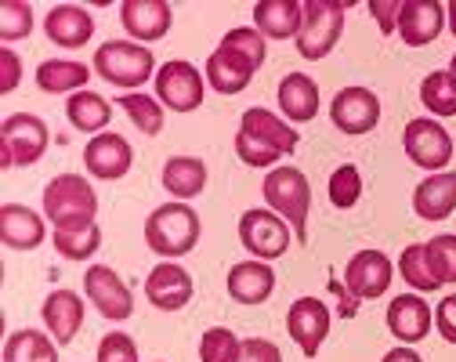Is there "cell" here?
<instances>
[{"instance_id": "14", "label": "cell", "mask_w": 456, "mask_h": 362, "mask_svg": "<svg viewBox=\"0 0 456 362\" xmlns=\"http://www.w3.org/2000/svg\"><path fill=\"white\" fill-rule=\"evenodd\" d=\"M391 279H395V268H391V258L384 251H359V254H352V261L345 268V286L355 300L384 297Z\"/></svg>"}, {"instance_id": "21", "label": "cell", "mask_w": 456, "mask_h": 362, "mask_svg": "<svg viewBox=\"0 0 456 362\" xmlns=\"http://www.w3.org/2000/svg\"><path fill=\"white\" fill-rule=\"evenodd\" d=\"M228 297L236 300V305H265V300L275 293V272L268 261H240L228 268Z\"/></svg>"}, {"instance_id": "9", "label": "cell", "mask_w": 456, "mask_h": 362, "mask_svg": "<svg viewBox=\"0 0 456 362\" xmlns=\"http://www.w3.org/2000/svg\"><path fill=\"white\" fill-rule=\"evenodd\" d=\"M203 91H207V77L185 58H170V62L156 70V98L163 109L196 112L203 105Z\"/></svg>"}, {"instance_id": "15", "label": "cell", "mask_w": 456, "mask_h": 362, "mask_svg": "<svg viewBox=\"0 0 456 362\" xmlns=\"http://www.w3.org/2000/svg\"><path fill=\"white\" fill-rule=\"evenodd\" d=\"M192 293H196L192 276L178 261H159L145 276V297H149V305L159 309V312H182L192 300Z\"/></svg>"}, {"instance_id": "38", "label": "cell", "mask_w": 456, "mask_h": 362, "mask_svg": "<svg viewBox=\"0 0 456 362\" xmlns=\"http://www.w3.org/2000/svg\"><path fill=\"white\" fill-rule=\"evenodd\" d=\"M29 33H33V8L26 0H4V4H0V40L15 44Z\"/></svg>"}, {"instance_id": "5", "label": "cell", "mask_w": 456, "mask_h": 362, "mask_svg": "<svg viewBox=\"0 0 456 362\" xmlns=\"http://www.w3.org/2000/svg\"><path fill=\"white\" fill-rule=\"evenodd\" d=\"M98 214V193L84 174H59L44 185V218L54 228L87 225Z\"/></svg>"}, {"instance_id": "36", "label": "cell", "mask_w": 456, "mask_h": 362, "mask_svg": "<svg viewBox=\"0 0 456 362\" xmlns=\"http://www.w3.org/2000/svg\"><path fill=\"white\" fill-rule=\"evenodd\" d=\"M330 203L337 210H352L359 200H362V174L355 163H340L333 174H330Z\"/></svg>"}, {"instance_id": "26", "label": "cell", "mask_w": 456, "mask_h": 362, "mask_svg": "<svg viewBox=\"0 0 456 362\" xmlns=\"http://www.w3.org/2000/svg\"><path fill=\"white\" fill-rule=\"evenodd\" d=\"M413 210L424 221H445L456 210V170L428 174L413 189Z\"/></svg>"}, {"instance_id": "34", "label": "cell", "mask_w": 456, "mask_h": 362, "mask_svg": "<svg viewBox=\"0 0 456 362\" xmlns=\"http://www.w3.org/2000/svg\"><path fill=\"white\" fill-rule=\"evenodd\" d=\"M120 102V109L131 116V124L142 131V135H159L163 131V105H159V98H149V95H142V91H127V95H120L117 98Z\"/></svg>"}, {"instance_id": "31", "label": "cell", "mask_w": 456, "mask_h": 362, "mask_svg": "<svg viewBox=\"0 0 456 362\" xmlns=\"http://www.w3.org/2000/svg\"><path fill=\"white\" fill-rule=\"evenodd\" d=\"M4 362H59V344L40 330H15L4 344Z\"/></svg>"}, {"instance_id": "18", "label": "cell", "mask_w": 456, "mask_h": 362, "mask_svg": "<svg viewBox=\"0 0 456 362\" xmlns=\"http://www.w3.org/2000/svg\"><path fill=\"white\" fill-rule=\"evenodd\" d=\"M120 22H124V29L131 33L134 44H156L170 33L175 8H170L167 0H124Z\"/></svg>"}, {"instance_id": "17", "label": "cell", "mask_w": 456, "mask_h": 362, "mask_svg": "<svg viewBox=\"0 0 456 362\" xmlns=\"http://www.w3.org/2000/svg\"><path fill=\"white\" fill-rule=\"evenodd\" d=\"M431 323H435V312L424 300V293H398L391 297L387 305V330L395 341L403 344H420L428 333H431Z\"/></svg>"}, {"instance_id": "33", "label": "cell", "mask_w": 456, "mask_h": 362, "mask_svg": "<svg viewBox=\"0 0 456 362\" xmlns=\"http://www.w3.org/2000/svg\"><path fill=\"white\" fill-rule=\"evenodd\" d=\"M420 102L431 112V119L438 116H456V77L449 70H435L420 80Z\"/></svg>"}, {"instance_id": "23", "label": "cell", "mask_w": 456, "mask_h": 362, "mask_svg": "<svg viewBox=\"0 0 456 362\" xmlns=\"http://www.w3.org/2000/svg\"><path fill=\"white\" fill-rule=\"evenodd\" d=\"M44 33L59 47H84L94 37V15L80 4H54L44 15Z\"/></svg>"}, {"instance_id": "6", "label": "cell", "mask_w": 456, "mask_h": 362, "mask_svg": "<svg viewBox=\"0 0 456 362\" xmlns=\"http://www.w3.org/2000/svg\"><path fill=\"white\" fill-rule=\"evenodd\" d=\"M345 12L348 4L340 0H305V19H301V33H297V54L305 62H319L326 58L345 33Z\"/></svg>"}, {"instance_id": "10", "label": "cell", "mask_w": 456, "mask_h": 362, "mask_svg": "<svg viewBox=\"0 0 456 362\" xmlns=\"http://www.w3.org/2000/svg\"><path fill=\"white\" fill-rule=\"evenodd\" d=\"M403 149H406V156H410L417 167L438 174V170H445L449 160H452V135L438 124V119L417 116V119H410L406 131H403Z\"/></svg>"}, {"instance_id": "16", "label": "cell", "mask_w": 456, "mask_h": 362, "mask_svg": "<svg viewBox=\"0 0 456 362\" xmlns=\"http://www.w3.org/2000/svg\"><path fill=\"white\" fill-rule=\"evenodd\" d=\"M131 163H134L131 142H127L124 135H112V131L94 135V138L87 142V149H84V167H87V174L98 177V181H120V177L131 170Z\"/></svg>"}, {"instance_id": "47", "label": "cell", "mask_w": 456, "mask_h": 362, "mask_svg": "<svg viewBox=\"0 0 456 362\" xmlns=\"http://www.w3.org/2000/svg\"><path fill=\"white\" fill-rule=\"evenodd\" d=\"M445 22H449V33L456 37V0H449V4H445Z\"/></svg>"}, {"instance_id": "45", "label": "cell", "mask_w": 456, "mask_h": 362, "mask_svg": "<svg viewBox=\"0 0 456 362\" xmlns=\"http://www.w3.org/2000/svg\"><path fill=\"white\" fill-rule=\"evenodd\" d=\"M435 326L442 333L445 344H456V293L442 297L438 300V309H435Z\"/></svg>"}, {"instance_id": "13", "label": "cell", "mask_w": 456, "mask_h": 362, "mask_svg": "<svg viewBox=\"0 0 456 362\" xmlns=\"http://www.w3.org/2000/svg\"><path fill=\"white\" fill-rule=\"evenodd\" d=\"M330 323H333V316H330V309L322 305L319 297H297L290 305V312H287V333L305 351V358L319 355V348H322V341L330 333Z\"/></svg>"}, {"instance_id": "40", "label": "cell", "mask_w": 456, "mask_h": 362, "mask_svg": "<svg viewBox=\"0 0 456 362\" xmlns=\"http://www.w3.org/2000/svg\"><path fill=\"white\" fill-rule=\"evenodd\" d=\"M94 362H138V344L131 333H105L98 341Z\"/></svg>"}, {"instance_id": "24", "label": "cell", "mask_w": 456, "mask_h": 362, "mask_svg": "<svg viewBox=\"0 0 456 362\" xmlns=\"http://www.w3.org/2000/svg\"><path fill=\"white\" fill-rule=\"evenodd\" d=\"M305 19L301 0H257L254 4V29L265 40H297Z\"/></svg>"}, {"instance_id": "42", "label": "cell", "mask_w": 456, "mask_h": 362, "mask_svg": "<svg viewBox=\"0 0 456 362\" xmlns=\"http://www.w3.org/2000/svg\"><path fill=\"white\" fill-rule=\"evenodd\" d=\"M236 362H282V351L265 337H247Z\"/></svg>"}, {"instance_id": "43", "label": "cell", "mask_w": 456, "mask_h": 362, "mask_svg": "<svg viewBox=\"0 0 456 362\" xmlns=\"http://www.w3.org/2000/svg\"><path fill=\"white\" fill-rule=\"evenodd\" d=\"M366 8H370V15L377 19V26H380L384 37L398 33V8H403V0H370Z\"/></svg>"}, {"instance_id": "1", "label": "cell", "mask_w": 456, "mask_h": 362, "mask_svg": "<svg viewBox=\"0 0 456 362\" xmlns=\"http://www.w3.org/2000/svg\"><path fill=\"white\" fill-rule=\"evenodd\" d=\"M265 58H268V40L254 26H236L221 37L217 51H210L203 77L217 95H240L250 87L254 73L265 66Z\"/></svg>"}, {"instance_id": "44", "label": "cell", "mask_w": 456, "mask_h": 362, "mask_svg": "<svg viewBox=\"0 0 456 362\" xmlns=\"http://www.w3.org/2000/svg\"><path fill=\"white\" fill-rule=\"evenodd\" d=\"M0 95H12L22 80V58L12 51V47H0Z\"/></svg>"}, {"instance_id": "7", "label": "cell", "mask_w": 456, "mask_h": 362, "mask_svg": "<svg viewBox=\"0 0 456 362\" xmlns=\"http://www.w3.org/2000/svg\"><path fill=\"white\" fill-rule=\"evenodd\" d=\"M51 131L33 112H12L0 124V167H33L44 160Z\"/></svg>"}, {"instance_id": "27", "label": "cell", "mask_w": 456, "mask_h": 362, "mask_svg": "<svg viewBox=\"0 0 456 362\" xmlns=\"http://www.w3.org/2000/svg\"><path fill=\"white\" fill-rule=\"evenodd\" d=\"M275 102L279 112L287 116V124H308V119L319 116V84L305 73H287L279 80Z\"/></svg>"}, {"instance_id": "49", "label": "cell", "mask_w": 456, "mask_h": 362, "mask_svg": "<svg viewBox=\"0 0 456 362\" xmlns=\"http://www.w3.org/2000/svg\"><path fill=\"white\" fill-rule=\"evenodd\" d=\"M449 73H452V77H456V54H452V62H449Z\"/></svg>"}, {"instance_id": "39", "label": "cell", "mask_w": 456, "mask_h": 362, "mask_svg": "<svg viewBox=\"0 0 456 362\" xmlns=\"http://www.w3.org/2000/svg\"><path fill=\"white\" fill-rule=\"evenodd\" d=\"M428 247V265L435 272V279L445 286V283H456V235L445 232V235H435Z\"/></svg>"}, {"instance_id": "46", "label": "cell", "mask_w": 456, "mask_h": 362, "mask_svg": "<svg viewBox=\"0 0 456 362\" xmlns=\"http://www.w3.org/2000/svg\"><path fill=\"white\" fill-rule=\"evenodd\" d=\"M380 362H424V358H420V355H417L410 344H403V348H391V351H387Z\"/></svg>"}, {"instance_id": "22", "label": "cell", "mask_w": 456, "mask_h": 362, "mask_svg": "<svg viewBox=\"0 0 456 362\" xmlns=\"http://www.w3.org/2000/svg\"><path fill=\"white\" fill-rule=\"evenodd\" d=\"M240 131H247V135L257 138L261 145L275 149L279 156H290V152L301 145V131H294L282 116H275L272 109H261V105H254V109L243 112Z\"/></svg>"}, {"instance_id": "29", "label": "cell", "mask_w": 456, "mask_h": 362, "mask_svg": "<svg viewBox=\"0 0 456 362\" xmlns=\"http://www.w3.org/2000/svg\"><path fill=\"white\" fill-rule=\"evenodd\" d=\"M91 70L84 62H69V58H47L37 66V87L47 95H77L87 91Z\"/></svg>"}, {"instance_id": "41", "label": "cell", "mask_w": 456, "mask_h": 362, "mask_svg": "<svg viewBox=\"0 0 456 362\" xmlns=\"http://www.w3.org/2000/svg\"><path fill=\"white\" fill-rule=\"evenodd\" d=\"M236 156L247 163V167H275V160H282L275 149H268V145H261L257 138H250L247 131H236Z\"/></svg>"}, {"instance_id": "25", "label": "cell", "mask_w": 456, "mask_h": 362, "mask_svg": "<svg viewBox=\"0 0 456 362\" xmlns=\"http://www.w3.org/2000/svg\"><path fill=\"white\" fill-rule=\"evenodd\" d=\"M0 243L12 251H37L44 243V218L26 203L0 207Z\"/></svg>"}, {"instance_id": "28", "label": "cell", "mask_w": 456, "mask_h": 362, "mask_svg": "<svg viewBox=\"0 0 456 362\" xmlns=\"http://www.w3.org/2000/svg\"><path fill=\"white\" fill-rule=\"evenodd\" d=\"M159 181H163V189L175 200L189 203V200H196L207 189V163L200 156H170L163 163Z\"/></svg>"}, {"instance_id": "12", "label": "cell", "mask_w": 456, "mask_h": 362, "mask_svg": "<svg viewBox=\"0 0 456 362\" xmlns=\"http://www.w3.org/2000/svg\"><path fill=\"white\" fill-rule=\"evenodd\" d=\"M330 119H333V128L345 131V135H355V138L370 135L380 124V98L359 84L340 87L330 102Z\"/></svg>"}, {"instance_id": "48", "label": "cell", "mask_w": 456, "mask_h": 362, "mask_svg": "<svg viewBox=\"0 0 456 362\" xmlns=\"http://www.w3.org/2000/svg\"><path fill=\"white\" fill-rule=\"evenodd\" d=\"M337 293H340V283H330ZM340 312H345V319H352L355 316V300H345V305H340Z\"/></svg>"}, {"instance_id": "20", "label": "cell", "mask_w": 456, "mask_h": 362, "mask_svg": "<svg viewBox=\"0 0 456 362\" xmlns=\"http://www.w3.org/2000/svg\"><path fill=\"white\" fill-rule=\"evenodd\" d=\"M40 316H44V326L54 337V344L66 348V344H73V337L84 326V297L73 293V290H66V286H59V290H51L44 297Z\"/></svg>"}, {"instance_id": "37", "label": "cell", "mask_w": 456, "mask_h": 362, "mask_svg": "<svg viewBox=\"0 0 456 362\" xmlns=\"http://www.w3.org/2000/svg\"><path fill=\"white\" fill-rule=\"evenodd\" d=\"M243 341L228 330V326H210L200 337V362H236Z\"/></svg>"}, {"instance_id": "4", "label": "cell", "mask_w": 456, "mask_h": 362, "mask_svg": "<svg viewBox=\"0 0 456 362\" xmlns=\"http://www.w3.org/2000/svg\"><path fill=\"white\" fill-rule=\"evenodd\" d=\"M91 70L112 84V87H124V91H134L142 87L149 77H156V58L145 44H134V40H105L98 51H94V62Z\"/></svg>"}, {"instance_id": "8", "label": "cell", "mask_w": 456, "mask_h": 362, "mask_svg": "<svg viewBox=\"0 0 456 362\" xmlns=\"http://www.w3.org/2000/svg\"><path fill=\"white\" fill-rule=\"evenodd\" d=\"M290 239H294V228L268 207H254L240 218V243L257 261H279L290 251Z\"/></svg>"}, {"instance_id": "19", "label": "cell", "mask_w": 456, "mask_h": 362, "mask_svg": "<svg viewBox=\"0 0 456 362\" xmlns=\"http://www.w3.org/2000/svg\"><path fill=\"white\" fill-rule=\"evenodd\" d=\"M445 29V4L438 0H403L398 8V37L410 47H428Z\"/></svg>"}, {"instance_id": "35", "label": "cell", "mask_w": 456, "mask_h": 362, "mask_svg": "<svg viewBox=\"0 0 456 362\" xmlns=\"http://www.w3.org/2000/svg\"><path fill=\"white\" fill-rule=\"evenodd\" d=\"M398 276L413 286V293H435L442 286L435 279L431 265H428V247L424 243H413V247L403 251V258H398Z\"/></svg>"}, {"instance_id": "3", "label": "cell", "mask_w": 456, "mask_h": 362, "mask_svg": "<svg viewBox=\"0 0 456 362\" xmlns=\"http://www.w3.org/2000/svg\"><path fill=\"white\" fill-rule=\"evenodd\" d=\"M261 193H265L268 210H275L282 221L294 228V235L301 239V243H305V239H308V210H312V185H308L305 170H297L290 163L272 167L265 174Z\"/></svg>"}, {"instance_id": "32", "label": "cell", "mask_w": 456, "mask_h": 362, "mask_svg": "<svg viewBox=\"0 0 456 362\" xmlns=\"http://www.w3.org/2000/svg\"><path fill=\"white\" fill-rule=\"evenodd\" d=\"M51 243H54V251H59L66 261H87L102 247V228H98V221L73 225V228H54Z\"/></svg>"}, {"instance_id": "11", "label": "cell", "mask_w": 456, "mask_h": 362, "mask_svg": "<svg viewBox=\"0 0 456 362\" xmlns=\"http://www.w3.org/2000/svg\"><path fill=\"white\" fill-rule=\"evenodd\" d=\"M84 293H87L91 305L102 312V319H109V323H124V319L134 316V293H131V286L117 272H112L109 265H91L84 272Z\"/></svg>"}, {"instance_id": "30", "label": "cell", "mask_w": 456, "mask_h": 362, "mask_svg": "<svg viewBox=\"0 0 456 362\" xmlns=\"http://www.w3.org/2000/svg\"><path fill=\"white\" fill-rule=\"evenodd\" d=\"M66 116H69V124L77 131H84V135L94 138V135H105L109 119H112V105L98 91H77L66 102Z\"/></svg>"}, {"instance_id": "2", "label": "cell", "mask_w": 456, "mask_h": 362, "mask_svg": "<svg viewBox=\"0 0 456 362\" xmlns=\"http://www.w3.org/2000/svg\"><path fill=\"white\" fill-rule=\"evenodd\" d=\"M200 235H203V221L182 200H170V203L156 207L149 214V221H145V243H149V251L167 258V261H178V258L192 254L196 243H200Z\"/></svg>"}]
</instances>
